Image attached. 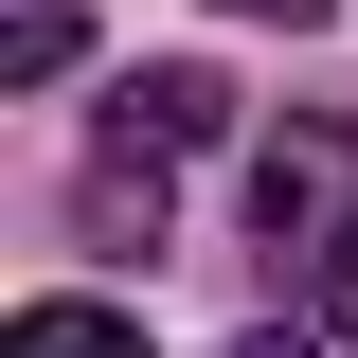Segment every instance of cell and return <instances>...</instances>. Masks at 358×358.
Returning a JSON list of instances; mask_svg holds the SVG:
<instances>
[{"mask_svg":"<svg viewBox=\"0 0 358 358\" xmlns=\"http://www.w3.org/2000/svg\"><path fill=\"white\" fill-rule=\"evenodd\" d=\"M251 251L287 287H358V126H268L251 143Z\"/></svg>","mask_w":358,"mask_h":358,"instance_id":"obj_1","label":"cell"},{"mask_svg":"<svg viewBox=\"0 0 358 358\" xmlns=\"http://www.w3.org/2000/svg\"><path fill=\"white\" fill-rule=\"evenodd\" d=\"M233 18H322V0H233Z\"/></svg>","mask_w":358,"mask_h":358,"instance_id":"obj_5","label":"cell"},{"mask_svg":"<svg viewBox=\"0 0 358 358\" xmlns=\"http://www.w3.org/2000/svg\"><path fill=\"white\" fill-rule=\"evenodd\" d=\"M0 54H18V90H36V72H72V0H18V18H0Z\"/></svg>","mask_w":358,"mask_h":358,"instance_id":"obj_3","label":"cell"},{"mask_svg":"<svg viewBox=\"0 0 358 358\" xmlns=\"http://www.w3.org/2000/svg\"><path fill=\"white\" fill-rule=\"evenodd\" d=\"M0 358H143V322H108V305H18Z\"/></svg>","mask_w":358,"mask_h":358,"instance_id":"obj_2","label":"cell"},{"mask_svg":"<svg viewBox=\"0 0 358 358\" xmlns=\"http://www.w3.org/2000/svg\"><path fill=\"white\" fill-rule=\"evenodd\" d=\"M251 358H358V305H322V322H268Z\"/></svg>","mask_w":358,"mask_h":358,"instance_id":"obj_4","label":"cell"}]
</instances>
